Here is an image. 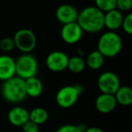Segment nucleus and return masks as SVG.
Here are the masks:
<instances>
[{
  "instance_id": "f257e3e1",
  "label": "nucleus",
  "mask_w": 132,
  "mask_h": 132,
  "mask_svg": "<svg viewBox=\"0 0 132 132\" xmlns=\"http://www.w3.org/2000/svg\"><path fill=\"white\" fill-rule=\"evenodd\" d=\"M104 13L98 9L96 6H87L78 13L77 24L83 32L98 33L104 27Z\"/></svg>"
},
{
  "instance_id": "f03ea898",
  "label": "nucleus",
  "mask_w": 132,
  "mask_h": 132,
  "mask_svg": "<svg viewBox=\"0 0 132 132\" xmlns=\"http://www.w3.org/2000/svg\"><path fill=\"white\" fill-rule=\"evenodd\" d=\"M1 95L5 101L9 103H19L26 98L24 80L14 76L3 81Z\"/></svg>"
},
{
  "instance_id": "7ed1b4c3",
  "label": "nucleus",
  "mask_w": 132,
  "mask_h": 132,
  "mask_svg": "<svg viewBox=\"0 0 132 132\" xmlns=\"http://www.w3.org/2000/svg\"><path fill=\"white\" fill-rule=\"evenodd\" d=\"M122 49V40L116 32L108 31L99 38L97 50L107 58H113L120 53Z\"/></svg>"
},
{
  "instance_id": "20e7f679",
  "label": "nucleus",
  "mask_w": 132,
  "mask_h": 132,
  "mask_svg": "<svg viewBox=\"0 0 132 132\" xmlns=\"http://www.w3.org/2000/svg\"><path fill=\"white\" fill-rule=\"evenodd\" d=\"M38 62L31 53H23L15 60V76L23 80L36 76Z\"/></svg>"
},
{
  "instance_id": "39448f33",
  "label": "nucleus",
  "mask_w": 132,
  "mask_h": 132,
  "mask_svg": "<svg viewBox=\"0 0 132 132\" xmlns=\"http://www.w3.org/2000/svg\"><path fill=\"white\" fill-rule=\"evenodd\" d=\"M83 88L81 84L66 85L57 92L55 101L59 107L69 109L72 107L78 101V98L82 94Z\"/></svg>"
},
{
  "instance_id": "423d86ee",
  "label": "nucleus",
  "mask_w": 132,
  "mask_h": 132,
  "mask_svg": "<svg viewBox=\"0 0 132 132\" xmlns=\"http://www.w3.org/2000/svg\"><path fill=\"white\" fill-rule=\"evenodd\" d=\"M13 39L15 46L23 53H30L36 46V36L33 31L27 28L16 31Z\"/></svg>"
},
{
  "instance_id": "0eeeda50",
  "label": "nucleus",
  "mask_w": 132,
  "mask_h": 132,
  "mask_svg": "<svg viewBox=\"0 0 132 132\" xmlns=\"http://www.w3.org/2000/svg\"><path fill=\"white\" fill-rule=\"evenodd\" d=\"M98 87L101 93L114 95L118 89L120 87V81L119 76L113 72H104L98 78Z\"/></svg>"
},
{
  "instance_id": "6e6552de",
  "label": "nucleus",
  "mask_w": 132,
  "mask_h": 132,
  "mask_svg": "<svg viewBox=\"0 0 132 132\" xmlns=\"http://www.w3.org/2000/svg\"><path fill=\"white\" fill-rule=\"evenodd\" d=\"M68 55L62 51H53L47 55L45 64L51 72H61L67 69Z\"/></svg>"
},
{
  "instance_id": "1a4fd4ad",
  "label": "nucleus",
  "mask_w": 132,
  "mask_h": 132,
  "mask_svg": "<svg viewBox=\"0 0 132 132\" xmlns=\"http://www.w3.org/2000/svg\"><path fill=\"white\" fill-rule=\"evenodd\" d=\"M83 31L77 22L63 24L61 29L62 40L67 44H75L82 38Z\"/></svg>"
},
{
  "instance_id": "9d476101",
  "label": "nucleus",
  "mask_w": 132,
  "mask_h": 132,
  "mask_svg": "<svg viewBox=\"0 0 132 132\" xmlns=\"http://www.w3.org/2000/svg\"><path fill=\"white\" fill-rule=\"evenodd\" d=\"M55 16L58 22L61 24H70V23L76 22L78 17V11L72 5L62 4L57 7Z\"/></svg>"
},
{
  "instance_id": "9b49d317",
  "label": "nucleus",
  "mask_w": 132,
  "mask_h": 132,
  "mask_svg": "<svg viewBox=\"0 0 132 132\" xmlns=\"http://www.w3.org/2000/svg\"><path fill=\"white\" fill-rule=\"evenodd\" d=\"M15 76V60L7 54L0 55V81Z\"/></svg>"
},
{
  "instance_id": "f8f14e48",
  "label": "nucleus",
  "mask_w": 132,
  "mask_h": 132,
  "mask_svg": "<svg viewBox=\"0 0 132 132\" xmlns=\"http://www.w3.org/2000/svg\"><path fill=\"white\" fill-rule=\"evenodd\" d=\"M117 101L114 95L101 93L95 100V108L99 112L103 114L110 113L115 110Z\"/></svg>"
},
{
  "instance_id": "ddd939ff",
  "label": "nucleus",
  "mask_w": 132,
  "mask_h": 132,
  "mask_svg": "<svg viewBox=\"0 0 132 132\" xmlns=\"http://www.w3.org/2000/svg\"><path fill=\"white\" fill-rule=\"evenodd\" d=\"M7 119L10 124L15 127H22L29 120V111L21 106H15L9 110Z\"/></svg>"
},
{
  "instance_id": "4468645a",
  "label": "nucleus",
  "mask_w": 132,
  "mask_h": 132,
  "mask_svg": "<svg viewBox=\"0 0 132 132\" xmlns=\"http://www.w3.org/2000/svg\"><path fill=\"white\" fill-rule=\"evenodd\" d=\"M123 17L124 16H123L122 13L116 8L106 12V13H104V17H103L104 27H106L109 31L115 32L116 30L121 27Z\"/></svg>"
},
{
  "instance_id": "2eb2a0df",
  "label": "nucleus",
  "mask_w": 132,
  "mask_h": 132,
  "mask_svg": "<svg viewBox=\"0 0 132 132\" xmlns=\"http://www.w3.org/2000/svg\"><path fill=\"white\" fill-rule=\"evenodd\" d=\"M24 88L26 96L36 98L43 92V83L36 76L24 80Z\"/></svg>"
},
{
  "instance_id": "dca6fc26",
  "label": "nucleus",
  "mask_w": 132,
  "mask_h": 132,
  "mask_svg": "<svg viewBox=\"0 0 132 132\" xmlns=\"http://www.w3.org/2000/svg\"><path fill=\"white\" fill-rule=\"evenodd\" d=\"M117 104L129 106L132 103V90L128 86H120L114 94Z\"/></svg>"
},
{
  "instance_id": "f3484780",
  "label": "nucleus",
  "mask_w": 132,
  "mask_h": 132,
  "mask_svg": "<svg viewBox=\"0 0 132 132\" xmlns=\"http://www.w3.org/2000/svg\"><path fill=\"white\" fill-rule=\"evenodd\" d=\"M103 63H104V57L98 50L92 51V53H89L85 62V64L88 65L89 68L92 70H99L102 67Z\"/></svg>"
},
{
  "instance_id": "a211bd4d",
  "label": "nucleus",
  "mask_w": 132,
  "mask_h": 132,
  "mask_svg": "<svg viewBox=\"0 0 132 132\" xmlns=\"http://www.w3.org/2000/svg\"><path fill=\"white\" fill-rule=\"evenodd\" d=\"M48 112L45 109L42 107L35 108L29 112V120L35 123L36 125H42L45 123L48 119Z\"/></svg>"
},
{
  "instance_id": "6ab92c4d",
  "label": "nucleus",
  "mask_w": 132,
  "mask_h": 132,
  "mask_svg": "<svg viewBox=\"0 0 132 132\" xmlns=\"http://www.w3.org/2000/svg\"><path fill=\"white\" fill-rule=\"evenodd\" d=\"M85 65V61L82 59V57L75 55L68 59L67 69L72 73H80L84 70Z\"/></svg>"
},
{
  "instance_id": "aec40b11",
  "label": "nucleus",
  "mask_w": 132,
  "mask_h": 132,
  "mask_svg": "<svg viewBox=\"0 0 132 132\" xmlns=\"http://www.w3.org/2000/svg\"><path fill=\"white\" fill-rule=\"evenodd\" d=\"M96 7L102 13H106L116 8V0H94Z\"/></svg>"
},
{
  "instance_id": "412c9836",
  "label": "nucleus",
  "mask_w": 132,
  "mask_h": 132,
  "mask_svg": "<svg viewBox=\"0 0 132 132\" xmlns=\"http://www.w3.org/2000/svg\"><path fill=\"white\" fill-rule=\"evenodd\" d=\"M15 48L14 39L11 37H4L0 40V50L5 53H9Z\"/></svg>"
},
{
  "instance_id": "4be33fe9",
  "label": "nucleus",
  "mask_w": 132,
  "mask_h": 132,
  "mask_svg": "<svg viewBox=\"0 0 132 132\" xmlns=\"http://www.w3.org/2000/svg\"><path fill=\"white\" fill-rule=\"evenodd\" d=\"M121 27H122L123 31L127 35H132V14L131 13H128V15L123 17Z\"/></svg>"
},
{
  "instance_id": "5701e85b",
  "label": "nucleus",
  "mask_w": 132,
  "mask_h": 132,
  "mask_svg": "<svg viewBox=\"0 0 132 132\" xmlns=\"http://www.w3.org/2000/svg\"><path fill=\"white\" fill-rule=\"evenodd\" d=\"M132 8V0H116V9L119 12H128Z\"/></svg>"
},
{
  "instance_id": "b1692460",
  "label": "nucleus",
  "mask_w": 132,
  "mask_h": 132,
  "mask_svg": "<svg viewBox=\"0 0 132 132\" xmlns=\"http://www.w3.org/2000/svg\"><path fill=\"white\" fill-rule=\"evenodd\" d=\"M23 131L24 132H38L39 126L35 123L32 122L31 120H28L22 126Z\"/></svg>"
},
{
  "instance_id": "393cba45",
  "label": "nucleus",
  "mask_w": 132,
  "mask_h": 132,
  "mask_svg": "<svg viewBox=\"0 0 132 132\" xmlns=\"http://www.w3.org/2000/svg\"><path fill=\"white\" fill-rule=\"evenodd\" d=\"M56 132H81V130L78 128L77 126L72 124H65L61 126Z\"/></svg>"
},
{
  "instance_id": "a878e982",
  "label": "nucleus",
  "mask_w": 132,
  "mask_h": 132,
  "mask_svg": "<svg viewBox=\"0 0 132 132\" xmlns=\"http://www.w3.org/2000/svg\"><path fill=\"white\" fill-rule=\"evenodd\" d=\"M83 132H104L101 128H97V127H90V128H87L85 129V131Z\"/></svg>"
}]
</instances>
